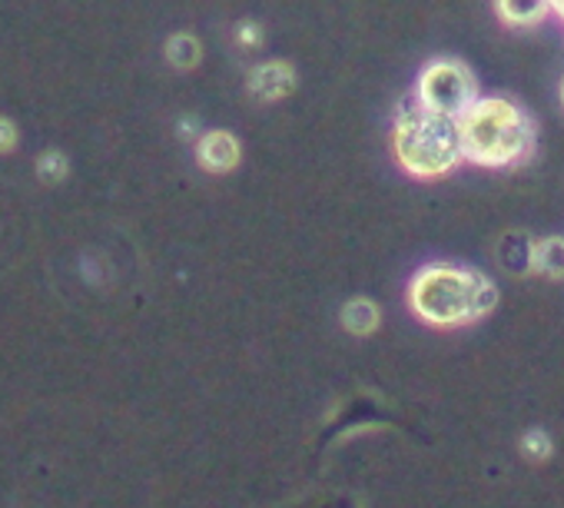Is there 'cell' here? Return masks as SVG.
Segmentation results:
<instances>
[{
  "label": "cell",
  "instance_id": "7",
  "mask_svg": "<svg viewBox=\"0 0 564 508\" xmlns=\"http://www.w3.org/2000/svg\"><path fill=\"white\" fill-rule=\"evenodd\" d=\"M495 260L508 277H534V236L524 229L501 233L495 246Z\"/></svg>",
  "mask_w": 564,
  "mask_h": 508
},
{
  "label": "cell",
  "instance_id": "9",
  "mask_svg": "<svg viewBox=\"0 0 564 508\" xmlns=\"http://www.w3.org/2000/svg\"><path fill=\"white\" fill-rule=\"evenodd\" d=\"M339 323H343V329H346L349 336L366 339V336H372V333L382 326V310H379V303L369 300V296H352L349 303H343Z\"/></svg>",
  "mask_w": 564,
  "mask_h": 508
},
{
  "label": "cell",
  "instance_id": "14",
  "mask_svg": "<svg viewBox=\"0 0 564 508\" xmlns=\"http://www.w3.org/2000/svg\"><path fill=\"white\" fill-rule=\"evenodd\" d=\"M232 34H236V44H239L242 51H259V47L265 44V31H262L259 21H239Z\"/></svg>",
  "mask_w": 564,
  "mask_h": 508
},
{
  "label": "cell",
  "instance_id": "1",
  "mask_svg": "<svg viewBox=\"0 0 564 508\" xmlns=\"http://www.w3.org/2000/svg\"><path fill=\"white\" fill-rule=\"evenodd\" d=\"M498 283L475 267L435 260L412 273L405 303L412 316L432 329H465L498 310Z\"/></svg>",
  "mask_w": 564,
  "mask_h": 508
},
{
  "label": "cell",
  "instance_id": "4",
  "mask_svg": "<svg viewBox=\"0 0 564 508\" xmlns=\"http://www.w3.org/2000/svg\"><path fill=\"white\" fill-rule=\"evenodd\" d=\"M409 97L415 104L442 114V117L458 120L481 97V87H478L475 71L465 61H458V57H432L415 74V84H412Z\"/></svg>",
  "mask_w": 564,
  "mask_h": 508
},
{
  "label": "cell",
  "instance_id": "16",
  "mask_svg": "<svg viewBox=\"0 0 564 508\" xmlns=\"http://www.w3.org/2000/svg\"><path fill=\"white\" fill-rule=\"evenodd\" d=\"M180 133H183V137H193V140H196V137H199L203 130L196 127V120H193V117H183V120H180Z\"/></svg>",
  "mask_w": 564,
  "mask_h": 508
},
{
  "label": "cell",
  "instance_id": "8",
  "mask_svg": "<svg viewBox=\"0 0 564 508\" xmlns=\"http://www.w3.org/2000/svg\"><path fill=\"white\" fill-rule=\"evenodd\" d=\"M491 11L508 31H534L554 18L551 0H491Z\"/></svg>",
  "mask_w": 564,
  "mask_h": 508
},
{
  "label": "cell",
  "instance_id": "11",
  "mask_svg": "<svg viewBox=\"0 0 564 508\" xmlns=\"http://www.w3.org/2000/svg\"><path fill=\"white\" fill-rule=\"evenodd\" d=\"M534 277L564 280V236L534 239Z\"/></svg>",
  "mask_w": 564,
  "mask_h": 508
},
{
  "label": "cell",
  "instance_id": "2",
  "mask_svg": "<svg viewBox=\"0 0 564 508\" xmlns=\"http://www.w3.org/2000/svg\"><path fill=\"white\" fill-rule=\"evenodd\" d=\"M465 163L478 170H518L538 150V123L511 94H481L458 117Z\"/></svg>",
  "mask_w": 564,
  "mask_h": 508
},
{
  "label": "cell",
  "instance_id": "13",
  "mask_svg": "<svg viewBox=\"0 0 564 508\" xmlns=\"http://www.w3.org/2000/svg\"><path fill=\"white\" fill-rule=\"evenodd\" d=\"M37 173H41L44 183H61L70 173V160L61 150H47V153L37 156Z\"/></svg>",
  "mask_w": 564,
  "mask_h": 508
},
{
  "label": "cell",
  "instance_id": "6",
  "mask_svg": "<svg viewBox=\"0 0 564 508\" xmlns=\"http://www.w3.org/2000/svg\"><path fill=\"white\" fill-rule=\"evenodd\" d=\"M193 156H196L199 170H206L213 176H226V173L239 170V163H242V140L226 127H213L193 140Z\"/></svg>",
  "mask_w": 564,
  "mask_h": 508
},
{
  "label": "cell",
  "instance_id": "3",
  "mask_svg": "<svg viewBox=\"0 0 564 508\" xmlns=\"http://www.w3.org/2000/svg\"><path fill=\"white\" fill-rule=\"evenodd\" d=\"M389 150L395 166L412 180H445L458 166H465L462 133L458 120L442 117L412 97H405L395 107L392 127H389Z\"/></svg>",
  "mask_w": 564,
  "mask_h": 508
},
{
  "label": "cell",
  "instance_id": "15",
  "mask_svg": "<svg viewBox=\"0 0 564 508\" xmlns=\"http://www.w3.org/2000/svg\"><path fill=\"white\" fill-rule=\"evenodd\" d=\"M14 147H18V127L8 117H0V153H11Z\"/></svg>",
  "mask_w": 564,
  "mask_h": 508
},
{
  "label": "cell",
  "instance_id": "17",
  "mask_svg": "<svg viewBox=\"0 0 564 508\" xmlns=\"http://www.w3.org/2000/svg\"><path fill=\"white\" fill-rule=\"evenodd\" d=\"M551 14L564 24V0H551Z\"/></svg>",
  "mask_w": 564,
  "mask_h": 508
},
{
  "label": "cell",
  "instance_id": "5",
  "mask_svg": "<svg viewBox=\"0 0 564 508\" xmlns=\"http://www.w3.org/2000/svg\"><path fill=\"white\" fill-rule=\"evenodd\" d=\"M300 87V74L290 61H256L249 71H246V90L252 100L259 104H282L290 100Z\"/></svg>",
  "mask_w": 564,
  "mask_h": 508
},
{
  "label": "cell",
  "instance_id": "10",
  "mask_svg": "<svg viewBox=\"0 0 564 508\" xmlns=\"http://www.w3.org/2000/svg\"><path fill=\"white\" fill-rule=\"evenodd\" d=\"M163 57H166V64H170V67H176V71H196V67L203 64V44H199V37H196V34H189V31H176V34H170V37H166V44H163Z\"/></svg>",
  "mask_w": 564,
  "mask_h": 508
},
{
  "label": "cell",
  "instance_id": "12",
  "mask_svg": "<svg viewBox=\"0 0 564 508\" xmlns=\"http://www.w3.org/2000/svg\"><path fill=\"white\" fill-rule=\"evenodd\" d=\"M521 455H524L528 462H547V458L554 455L551 435H547L544 429H528V432L521 435Z\"/></svg>",
  "mask_w": 564,
  "mask_h": 508
},
{
  "label": "cell",
  "instance_id": "18",
  "mask_svg": "<svg viewBox=\"0 0 564 508\" xmlns=\"http://www.w3.org/2000/svg\"><path fill=\"white\" fill-rule=\"evenodd\" d=\"M557 104H561V110H564V74H561V80H557Z\"/></svg>",
  "mask_w": 564,
  "mask_h": 508
}]
</instances>
